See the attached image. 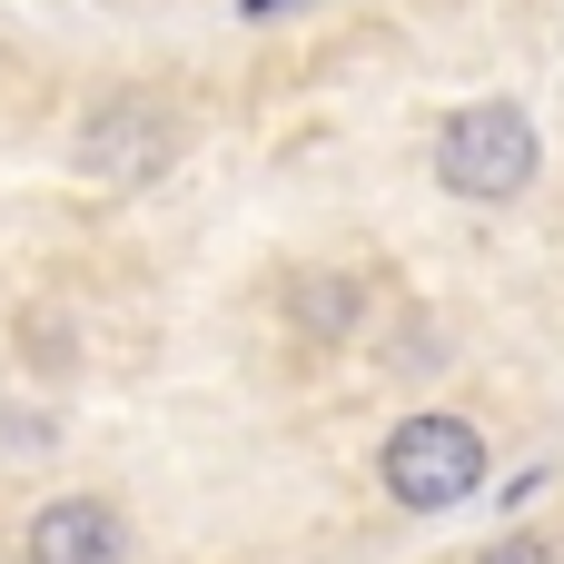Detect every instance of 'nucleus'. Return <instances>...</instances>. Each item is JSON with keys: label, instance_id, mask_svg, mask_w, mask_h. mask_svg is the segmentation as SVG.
I'll return each mask as SVG.
<instances>
[{"label": "nucleus", "instance_id": "obj_1", "mask_svg": "<svg viewBox=\"0 0 564 564\" xmlns=\"http://www.w3.org/2000/svg\"><path fill=\"white\" fill-rule=\"evenodd\" d=\"M436 178H446L456 198H476V208L516 198V188L535 178V119H525L516 99H476V109H456L446 139H436Z\"/></svg>", "mask_w": 564, "mask_h": 564}, {"label": "nucleus", "instance_id": "obj_2", "mask_svg": "<svg viewBox=\"0 0 564 564\" xmlns=\"http://www.w3.org/2000/svg\"><path fill=\"white\" fill-rule=\"evenodd\" d=\"M377 466H387V496H397V506L446 516V506H466V496L486 486V436H476L466 416H406Z\"/></svg>", "mask_w": 564, "mask_h": 564}, {"label": "nucleus", "instance_id": "obj_3", "mask_svg": "<svg viewBox=\"0 0 564 564\" xmlns=\"http://www.w3.org/2000/svg\"><path fill=\"white\" fill-rule=\"evenodd\" d=\"M169 159H178V129L159 99H109L79 129V178H99V188H149Z\"/></svg>", "mask_w": 564, "mask_h": 564}, {"label": "nucleus", "instance_id": "obj_4", "mask_svg": "<svg viewBox=\"0 0 564 564\" xmlns=\"http://www.w3.org/2000/svg\"><path fill=\"white\" fill-rule=\"evenodd\" d=\"M119 555H129V535L99 496H59L30 516V564H119Z\"/></svg>", "mask_w": 564, "mask_h": 564}, {"label": "nucleus", "instance_id": "obj_5", "mask_svg": "<svg viewBox=\"0 0 564 564\" xmlns=\"http://www.w3.org/2000/svg\"><path fill=\"white\" fill-rule=\"evenodd\" d=\"M357 278H297V317H307V337H347L357 327Z\"/></svg>", "mask_w": 564, "mask_h": 564}, {"label": "nucleus", "instance_id": "obj_6", "mask_svg": "<svg viewBox=\"0 0 564 564\" xmlns=\"http://www.w3.org/2000/svg\"><path fill=\"white\" fill-rule=\"evenodd\" d=\"M476 564H564V555L545 545V535H506V545H486Z\"/></svg>", "mask_w": 564, "mask_h": 564}, {"label": "nucleus", "instance_id": "obj_7", "mask_svg": "<svg viewBox=\"0 0 564 564\" xmlns=\"http://www.w3.org/2000/svg\"><path fill=\"white\" fill-rule=\"evenodd\" d=\"M238 10H248V20H278V10H297V0H238Z\"/></svg>", "mask_w": 564, "mask_h": 564}]
</instances>
